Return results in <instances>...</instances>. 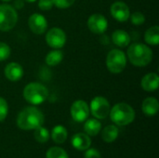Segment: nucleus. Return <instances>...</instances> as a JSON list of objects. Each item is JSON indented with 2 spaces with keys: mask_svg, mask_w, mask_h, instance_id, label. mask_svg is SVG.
I'll return each instance as SVG.
<instances>
[{
  "mask_svg": "<svg viewBox=\"0 0 159 158\" xmlns=\"http://www.w3.org/2000/svg\"><path fill=\"white\" fill-rule=\"evenodd\" d=\"M43 113L34 106L24 108L17 117V126L22 130H33L44 124Z\"/></svg>",
  "mask_w": 159,
  "mask_h": 158,
  "instance_id": "f257e3e1",
  "label": "nucleus"
},
{
  "mask_svg": "<svg viewBox=\"0 0 159 158\" xmlns=\"http://www.w3.org/2000/svg\"><path fill=\"white\" fill-rule=\"evenodd\" d=\"M128 57L129 61L135 66H146L153 59V51L144 44L134 43L128 48Z\"/></svg>",
  "mask_w": 159,
  "mask_h": 158,
  "instance_id": "f03ea898",
  "label": "nucleus"
},
{
  "mask_svg": "<svg viewBox=\"0 0 159 158\" xmlns=\"http://www.w3.org/2000/svg\"><path fill=\"white\" fill-rule=\"evenodd\" d=\"M111 120L117 126H127L133 122L135 118V112L133 108L125 103L120 102L116 104L110 110Z\"/></svg>",
  "mask_w": 159,
  "mask_h": 158,
  "instance_id": "7ed1b4c3",
  "label": "nucleus"
},
{
  "mask_svg": "<svg viewBox=\"0 0 159 158\" xmlns=\"http://www.w3.org/2000/svg\"><path fill=\"white\" fill-rule=\"evenodd\" d=\"M48 97V88L40 83H30L23 89V98L33 105L43 103Z\"/></svg>",
  "mask_w": 159,
  "mask_h": 158,
  "instance_id": "20e7f679",
  "label": "nucleus"
},
{
  "mask_svg": "<svg viewBox=\"0 0 159 158\" xmlns=\"http://www.w3.org/2000/svg\"><path fill=\"white\" fill-rule=\"evenodd\" d=\"M18 15L16 9L7 4L0 5V31L7 32L17 23Z\"/></svg>",
  "mask_w": 159,
  "mask_h": 158,
  "instance_id": "39448f33",
  "label": "nucleus"
},
{
  "mask_svg": "<svg viewBox=\"0 0 159 158\" xmlns=\"http://www.w3.org/2000/svg\"><path fill=\"white\" fill-rule=\"evenodd\" d=\"M127 65V58L123 51L112 49L106 57V66L111 73L119 74Z\"/></svg>",
  "mask_w": 159,
  "mask_h": 158,
  "instance_id": "423d86ee",
  "label": "nucleus"
},
{
  "mask_svg": "<svg viewBox=\"0 0 159 158\" xmlns=\"http://www.w3.org/2000/svg\"><path fill=\"white\" fill-rule=\"evenodd\" d=\"M110 110L109 102L103 97H95L90 102L89 112L97 119L106 118L110 114Z\"/></svg>",
  "mask_w": 159,
  "mask_h": 158,
  "instance_id": "0eeeda50",
  "label": "nucleus"
},
{
  "mask_svg": "<svg viewBox=\"0 0 159 158\" xmlns=\"http://www.w3.org/2000/svg\"><path fill=\"white\" fill-rule=\"evenodd\" d=\"M71 115L75 122H84L89 115V107L82 100L75 101L71 106Z\"/></svg>",
  "mask_w": 159,
  "mask_h": 158,
  "instance_id": "6e6552de",
  "label": "nucleus"
},
{
  "mask_svg": "<svg viewBox=\"0 0 159 158\" xmlns=\"http://www.w3.org/2000/svg\"><path fill=\"white\" fill-rule=\"evenodd\" d=\"M46 41L49 47L53 48H61L66 42L65 33L60 28H52L48 32Z\"/></svg>",
  "mask_w": 159,
  "mask_h": 158,
  "instance_id": "1a4fd4ad",
  "label": "nucleus"
},
{
  "mask_svg": "<svg viewBox=\"0 0 159 158\" xmlns=\"http://www.w3.org/2000/svg\"><path fill=\"white\" fill-rule=\"evenodd\" d=\"M88 26L92 33L100 34H103L106 31L108 27V22L103 15L93 14L89 18Z\"/></svg>",
  "mask_w": 159,
  "mask_h": 158,
  "instance_id": "9d476101",
  "label": "nucleus"
},
{
  "mask_svg": "<svg viewBox=\"0 0 159 158\" xmlns=\"http://www.w3.org/2000/svg\"><path fill=\"white\" fill-rule=\"evenodd\" d=\"M29 27L31 31L36 34H42L46 32L48 27V21L46 18L38 13H34L30 16L29 20Z\"/></svg>",
  "mask_w": 159,
  "mask_h": 158,
  "instance_id": "9b49d317",
  "label": "nucleus"
},
{
  "mask_svg": "<svg viewBox=\"0 0 159 158\" xmlns=\"http://www.w3.org/2000/svg\"><path fill=\"white\" fill-rule=\"evenodd\" d=\"M111 14L118 21H126L130 16L129 7L121 1L115 2L111 6Z\"/></svg>",
  "mask_w": 159,
  "mask_h": 158,
  "instance_id": "f8f14e48",
  "label": "nucleus"
},
{
  "mask_svg": "<svg viewBox=\"0 0 159 158\" xmlns=\"http://www.w3.org/2000/svg\"><path fill=\"white\" fill-rule=\"evenodd\" d=\"M5 75L10 81H18L23 75V69L19 63L10 62L5 68Z\"/></svg>",
  "mask_w": 159,
  "mask_h": 158,
  "instance_id": "ddd939ff",
  "label": "nucleus"
},
{
  "mask_svg": "<svg viewBox=\"0 0 159 158\" xmlns=\"http://www.w3.org/2000/svg\"><path fill=\"white\" fill-rule=\"evenodd\" d=\"M72 145L75 149L79 151H85L91 145V139L88 134L76 133L72 138Z\"/></svg>",
  "mask_w": 159,
  "mask_h": 158,
  "instance_id": "4468645a",
  "label": "nucleus"
},
{
  "mask_svg": "<svg viewBox=\"0 0 159 158\" xmlns=\"http://www.w3.org/2000/svg\"><path fill=\"white\" fill-rule=\"evenodd\" d=\"M143 89L148 92H152L157 89L159 85V77L156 73H150L144 75L141 82Z\"/></svg>",
  "mask_w": 159,
  "mask_h": 158,
  "instance_id": "2eb2a0df",
  "label": "nucleus"
},
{
  "mask_svg": "<svg viewBox=\"0 0 159 158\" xmlns=\"http://www.w3.org/2000/svg\"><path fill=\"white\" fill-rule=\"evenodd\" d=\"M159 109L158 101L156 98L149 97L143 102L142 110L143 113L148 116H153L157 114Z\"/></svg>",
  "mask_w": 159,
  "mask_h": 158,
  "instance_id": "dca6fc26",
  "label": "nucleus"
},
{
  "mask_svg": "<svg viewBox=\"0 0 159 158\" xmlns=\"http://www.w3.org/2000/svg\"><path fill=\"white\" fill-rule=\"evenodd\" d=\"M112 41L116 46L120 47H125L129 46L130 42V36L127 32L123 30H116L112 34Z\"/></svg>",
  "mask_w": 159,
  "mask_h": 158,
  "instance_id": "f3484780",
  "label": "nucleus"
},
{
  "mask_svg": "<svg viewBox=\"0 0 159 158\" xmlns=\"http://www.w3.org/2000/svg\"><path fill=\"white\" fill-rule=\"evenodd\" d=\"M102 129V124L97 118H91L85 122L84 130L89 136H96Z\"/></svg>",
  "mask_w": 159,
  "mask_h": 158,
  "instance_id": "a211bd4d",
  "label": "nucleus"
},
{
  "mask_svg": "<svg viewBox=\"0 0 159 158\" xmlns=\"http://www.w3.org/2000/svg\"><path fill=\"white\" fill-rule=\"evenodd\" d=\"M68 137V133L66 129L63 126H56L53 128L52 132H51V138L55 143L61 144L63 143Z\"/></svg>",
  "mask_w": 159,
  "mask_h": 158,
  "instance_id": "6ab92c4d",
  "label": "nucleus"
},
{
  "mask_svg": "<svg viewBox=\"0 0 159 158\" xmlns=\"http://www.w3.org/2000/svg\"><path fill=\"white\" fill-rule=\"evenodd\" d=\"M118 134V129L115 125H109L103 129L102 132V138L105 142H113L117 139Z\"/></svg>",
  "mask_w": 159,
  "mask_h": 158,
  "instance_id": "aec40b11",
  "label": "nucleus"
},
{
  "mask_svg": "<svg viewBox=\"0 0 159 158\" xmlns=\"http://www.w3.org/2000/svg\"><path fill=\"white\" fill-rule=\"evenodd\" d=\"M144 39L147 44L152 46H157L159 43L158 26H153L149 28L144 34Z\"/></svg>",
  "mask_w": 159,
  "mask_h": 158,
  "instance_id": "412c9836",
  "label": "nucleus"
},
{
  "mask_svg": "<svg viewBox=\"0 0 159 158\" xmlns=\"http://www.w3.org/2000/svg\"><path fill=\"white\" fill-rule=\"evenodd\" d=\"M63 59V54L61 50H52L46 56V63L49 66L59 64Z\"/></svg>",
  "mask_w": 159,
  "mask_h": 158,
  "instance_id": "4be33fe9",
  "label": "nucleus"
},
{
  "mask_svg": "<svg viewBox=\"0 0 159 158\" xmlns=\"http://www.w3.org/2000/svg\"><path fill=\"white\" fill-rule=\"evenodd\" d=\"M34 139L36 140V142H38L40 143H45L49 139L48 130L46 128L42 127V126L38 127V128H36L34 129Z\"/></svg>",
  "mask_w": 159,
  "mask_h": 158,
  "instance_id": "5701e85b",
  "label": "nucleus"
},
{
  "mask_svg": "<svg viewBox=\"0 0 159 158\" xmlns=\"http://www.w3.org/2000/svg\"><path fill=\"white\" fill-rule=\"evenodd\" d=\"M46 158H69V156L62 148L51 147L48 150Z\"/></svg>",
  "mask_w": 159,
  "mask_h": 158,
  "instance_id": "b1692460",
  "label": "nucleus"
},
{
  "mask_svg": "<svg viewBox=\"0 0 159 158\" xmlns=\"http://www.w3.org/2000/svg\"><path fill=\"white\" fill-rule=\"evenodd\" d=\"M7 113H8V105H7V101L0 97V122L1 121H4L7 115Z\"/></svg>",
  "mask_w": 159,
  "mask_h": 158,
  "instance_id": "393cba45",
  "label": "nucleus"
},
{
  "mask_svg": "<svg viewBox=\"0 0 159 158\" xmlns=\"http://www.w3.org/2000/svg\"><path fill=\"white\" fill-rule=\"evenodd\" d=\"M10 55V47L3 42H0V61L7 60Z\"/></svg>",
  "mask_w": 159,
  "mask_h": 158,
  "instance_id": "a878e982",
  "label": "nucleus"
},
{
  "mask_svg": "<svg viewBox=\"0 0 159 158\" xmlns=\"http://www.w3.org/2000/svg\"><path fill=\"white\" fill-rule=\"evenodd\" d=\"M130 19H131V22L134 24V25H142L144 21H145V17L144 15L142 13V12H134L131 16H130Z\"/></svg>",
  "mask_w": 159,
  "mask_h": 158,
  "instance_id": "bb28decb",
  "label": "nucleus"
},
{
  "mask_svg": "<svg viewBox=\"0 0 159 158\" xmlns=\"http://www.w3.org/2000/svg\"><path fill=\"white\" fill-rule=\"evenodd\" d=\"M75 0H53V4L59 8H67L71 7Z\"/></svg>",
  "mask_w": 159,
  "mask_h": 158,
  "instance_id": "cd10ccee",
  "label": "nucleus"
},
{
  "mask_svg": "<svg viewBox=\"0 0 159 158\" xmlns=\"http://www.w3.org/2000/svg\"><path fill=\"white\" fill-rule=\"evenodd\" d=\"M53 0H39L38 7L42 10H49L53 7Z\"/></svg>",
  "mask_w": 159,
  "mask_h": 158,
  "instance_id": "c85d7f7f",
  "label": "nucleus"
},
{
  "mask_svg": "<svg viewBox=\"0 0 159 158\" xmlns=\"http://www.w3.org/2000/svg\"><path fill=\"white\" fill-rule=\"evenodd\" d=\"M85 158H102L101 154L98 150L94 149V148H89L87 149L85 155H84Z\"/></svg>",
  "mask_w": 159,
  "mask_h": 158,
  "instance_id": "c756f323",
  "label": "nucleus"
},
{
  "mask_svg": "<svg viewBox=\"0 0 159 158\" xmlns=\"http://www.w3.org/2000/svg\"><path fill=\"white\" fill-rule=\"evenodd\" d=\"M22 6H23V2H22V0H16L15 1V7L16 8H21L22 7Z\"/></svg>",
  "mask_w": 159,
  "mask_h": 158,
  "instance_id": "7c9ffc66",
  "label": "nucleus"
},
{
  "mask_svg": "<svg viewBox=\"0 0 159 158\" xmlns=\"http://www.w3.org/2000/svg\"><path fill=\"white\" fill-rule=\"evenodd\" d=\"M24 1L29 2V3H33V2H34V1H36V0H24Z\"/></svg>",
  "mask_w": 159,
  "mask_h": 158,
  "instance_id": "2f4dec72",
  "label": "nucleus"
},
{
  "mask_svg": "<svg viewBox=\"0 0 159 158\" xmlns=\"http://www.w3.org/2000/svg\"><path fill=\"white\" fill-rule=\"evenodd\" d=\"M2 1H5V2H8V1H10V0H2Z\"/></svg>",
  "mask_w": 159,
  "mask_h": 158,
  "instance_id": "473e14b6",
  "label": "nucleus"
}]
</instances>
